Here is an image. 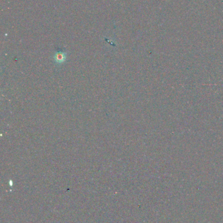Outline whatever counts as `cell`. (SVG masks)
Instances as JSON below:
<instances>
[{"label":"cell","instance_id":"cell-1","mask_svg":"<svg viewBox=\"0 0 223 223\" xmlns=\"http://www.w3.org/2000/svg\"><path fill=\"white\" fill-rule=\"evenodd\" d=\"M66 59V55L63 52H57L54 56V60L57 63H62L65 61Z\"/></svg>","mask_w":223,"mask_h":223}]
</instances>
